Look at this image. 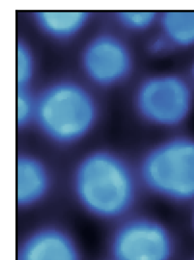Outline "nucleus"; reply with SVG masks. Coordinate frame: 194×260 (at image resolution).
<instances>
[{
	"instance_id": "obj_1",
	"label": "nucleus",
	"mask_w": 194,
	"mask_h": 260,
	"mask_svg": "<svg viewBox=\"0 0 194 260\" xmlns=\"http://www.w3.org/2000/svg\"><path fill=\"white\" fill-rule=\"evenodd\" d=\"M73 189L87 211L108 220L125 217L143 189L136 166L118 153L105 151L90 153L79 162Z\"/></svg>"
},
{
	"instance_id": "obj_2",
	"label": "nucleus",
	"mask_w": 194,
	"mask_h": 260,
	"mask_svg": "<svg viewBox=\"0 0 194 260\" xmlns=\"http://www.w3.org/2000/svg\"><path fill=\"white\" fill-rule=\"evenodd\" d=\"M143 189L176 204H194V137L177 134L153 144L136 166Z\"/></svg>"
},
{
	"instance_id": "obj_3",
	"label": "nucleus",
	"mask_w": 194,
	"mask_h": 260,
	"mask_svg": "<svg viewBox=\"0 0 194 260\" xmlns=\"http://www.w3.org/2000/svg\"><path fill=\"white\" fill-rule=\"evenodd\" d=\"M35 120L50 140L70 144L84 138L96 123L94 100L81 86L70 82L51 85L36 99Z\"/></svg>"
},
{
	"instance_id": "obj_4",
	"label": "nucleus",
	"mask_w": 194,
	"mask_h": 260,
	"mask_svg": "<svg viewBox=\"0 0 194 260\" xmlns=\"http://www.w3.org/2000/svg\"><path fill=\"white\" fill-rule=\"evenodd\" d=\"M134 103L143 121L155 127L173 128L181 126L190 117L194 95L191 85L183 77L160 74L141 82Z\"/></svg>"
},
{
	"instance_id": "obj_5",
	"label": "nucleus",
	"mask_w": 194,
	"mask_h": 260,
	"mask_svg": "<svg viewBox=\"0 0 194 260\" xmlns=\"http://www.w3.org/2000/svg\"><path fill=\"white\" fill-rule=\"evenodd\" d=\"M176 241L172 231L159 220L147 215L126 218L112 237L113 260H172Z\"/></svg>"
},
{
	"instance_id": "obj_6",
	"label": "nucleus",
	"mask_w": 194,
	"mask_h": 260,
	"mask_svg": "<svg viewBox=\"0 0 194 260\" xmlns=\"http://www.w3.org/2000/svg\"><path fill=\"white\" fill-rule=\"evenodd\" d=\"M82 62L89 78L96 84L109 86L127 79L133 70L132 54L119 38L102 35L86 48Z\"/></svg>"
},
{
	"instance_id": "obj_7",
	"label": "nucleus",
	"mask_w": 194,
	"mask_h": 260,
	"mask_svg": "<svg viewBox=\"0 0 194 260\" xmlns=\"http://www.w3.org/2000/svg\"><path fill=\"white\" fill-rule=\"evenodd\" d=\"M17 260H81L73 238L54 227L38 229L19 247Z\"/></svg>"
},
{
	"instance_id": "obj_8",
	"label": "nucleus",
	"mask_w": 194,
	"mask_h": 260,
	"mask_svg": "<svg viewBox=\"0 0 194 260\" xmlns=\"http://www.w3.org/2000/svg\"><path fill=\"white\" fill-rule=\"evenodd\" d=\"M50 178L45 166L36 158L22 155L16 162V200L27 208L40 202L47 194Z\"/></svg>"
},
{
	"instance_id": "obj_9",
	"label": "nucleus",
	"mask_w": 194,
	"mask_h": 260,
	"mask_svg": "<svg viewBox=\"0 0 194 260\" xmlns=\"http://www.w3.org/2000/svg\"><path fill=\"white\" fill-rule=\"evenodd\" d=\"M87 12H41L35 14L37 25L48 35L60 38L74 36L88 21Z\"/></svg>"
},
{
	"instance_id": "obj_10",
	"label": "nucleus",
	"mask_w": 194,
	"mask_h": 260,
	"mask_svg": "<svg viewBox=\"0 0 194 260\" xmlns=\"http://www.w3.org/2000/svg\"><path fill=\"white\" fill-rule=\"evenodd\" d=\"M161 33L174 48L194 46V12H169L159 16Z\"/></svg>"
},
{
	"instance_id": "obj_11",
	"label": "nucleus",
	"mask_w": 194,
	"mask_h": 260,
	"mask_svg": "<svg viewBox=\"0 0 194 260\" xmlns=\"http://www.w3.org/2000/svg\"><path fill=\"white\" fill-rule=\"evenodd\" d=\"M116 16L121 25L134 31L149 29L159 19L154 12H119Z\"/></svg>"
},
{
	"instance_id": "obj_12",
	"label": "nucleus",
	"mask_w": 194,
	"mask_h": 260,
	"mask_svg": "<svg viewBox=\"0 0 194 260\" xmlns=\"http://www.w3.org/2000/svg\"><path fill=\"white\" fill-rule=\"evenodd\" d=\"M33 60L27 46L19 42L17 50V79L18 88H25L33 73Z\"/></svg>"
},
{
	"instance_id": "obj_13",
	"label": "nucleus",
	"mask_w": 194,
	"mask_h": 260,
	"mask_svg": "<svg viewBox=\"0 0 194 260\" xmlns=\"http://www.w3.org/2000/svg\"><path fill=\"white\" fill-rule=\"evenodd\" d=\"M36 101L26 88H18L17 123L19 127L26 126L35 118Z\"/></svg>"
},
{
	"instance_id": "obj_14",
	"label": "nucleus",
	"mask_w": 194,
	"mask_h": 260,
	"mask_svg": "<svg viewBox=\"0 0 194 260\" xmlns=\"http://www.w3.org/2000/svg\"><path fill=\"white\" fill-rule=\"evenodd\" d=\"M175 49L162 34L152 38L148 45V50L154 55H161Z\"/></svg>"
},
{
	"instance_id": "obj_15",
	"label": "nucleus",
	"mask_w": 194,
	"mask_h": 260,
	"mask_svg": "<svg viewBox=\"0 0 194 260\" xmlns=\"http://www.w3.org/2000/svg\"><path fill=\"white\" fill-rule=\"evenodd\" d=\"M191 76L193 83H194V60L191 67Z\"/></svg>"
},
{
	"instance_id": "obj_16",
	"label": "nucleus",
	"mask_w": 194,
	"mask_h": 260,
	"mask_svg": "<svg viewBox=\"0 0 194 260\" xmlns=\"http://www.w3.org/2000/svg\"><path fill=\"white\" fill-rule=\"evenodd\" d=\"M191 224H192V229L194 231V204H193V210H192V214H191Z\"/></svg>"
},
{
	"instance_id": "obj_17",
	"label": "nucleus",
	"mask_w": 194,
	"mask_h": 260,
	"mask_svg": "<svg viewBox=\"0 0 194 260\" xmlns=\"http://www.w3.org/2000/svg\"><path fill=\"white\" fill-rule=\"evenodd\" d=\"M192 260H194V258H193V259Z\"/></svg>"
}]
</instances>
